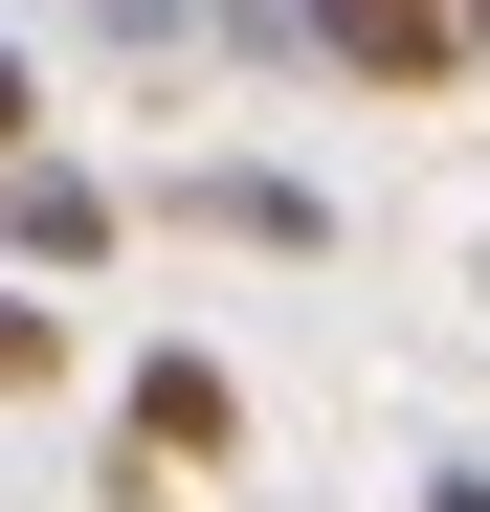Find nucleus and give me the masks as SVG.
Here are the masks:
<instances>
[{"label": "nucleus", "mask_w": 490, "mask_h": 512, "mask_svg": "<svg viewBox=\"0 0 490 512\" xmlns=\"http://www.w3.org/2000/svg\"><path fill=\"white\" fill-rule=\"evenodd\" d=\"M112 245H134V201L90 179V156H0V268L67 290V268H112Z\"/></svg>", "instance_id": "f257e3e1"}, {"label": "nucleus", "mask_w": 490, "mask_h": 512, "mask_svg": "<svg viewBox=\"0 0 490 512\" xmlns=\"http://www.w3.org/2000/svg\"><path fill=\"white\" fill-rule=\"evenodd\" d=\"M312 67H357V90H446V67H468V0H312Z\"/></svg>", "instance_id": "f03ea898"}, {"label": "nucleus", "mask_w": 490, "mask_h": 512, "mask_svg": "<svg viewBox=\"0 0 490 512\" xmlns=\"http://www.w3.org/2000/svg\"><path fill=\"white\" fill-rule=\"evenodd\" d=\"M179 223H201V245H290V268L335 245V201H312V179H268V156H201V179H179Z\"/></svg>", "instance_id": "7ed1b4c3"}, {"label": "nucleus", "mask_w": 490, "mask_h": 512, "mask_svg": "<svg viewBox=\"0 0 490 512\" xmlns=\"http://www.w3.org/2000/svg\"><path fill=\"white\" fill-rule=\"evenodd\" d=\"M245 446V379L223 357H134V468H223Z\"/></svg>", "instance_id": "20e7f679"}, {"label": "nucleus", "mask_w": 490, "mask_h": 512, "mask_svg": "<svg viewBox=\"0 0 490 512\" xmlns=\"http://www.w3.org/2000/svg\"><path fill=\"white\" fill-rule=\"evenodd\" d=\"M67 379V312H45V268H0V401H45Z\"/></svg>", "instance_id": "39448f33"}, {"label": "nucleus", "mask_w": 490, "mask_h": 512, "mask_svg": "<svg viewBox=\"0 0 490 512\" xmlns=\"http://www.w3.org/2000/svg\"><path fill=\"white\" fill-rule=\"evenodd\" d=\"M201 23H223L245 67H312V0H201Z\"/></svg>", "instance_id": "423d86ee"}, {"label": "nucleus", "mask_w": 490, "mask_h": 512, "mask_svg": "<svg viewBox=\"0 0 490 512\" xmlns=\"http://www.w3.org/2000/svg\"><path fill=\"white\" fill-rule=\"evenodd\" d=\"M67 23H112V45H179V23H201V0H67Z\"/></svg>", "instance_id": "0eeeda50"}, {"label": "nucleus", "mask_w": 490, "mask_h": 512, "mask_svg": "<svg viewBox=\"0 0 490 512\" xmlns=\"http://www.w3.org/2000/svg\"><path fill=\"white\" fill-rule=\"evenodd\" d=\"M0 156H45V67L23 45H0Z\"/></svg>", "instance_id": "6e6552de"}, {"label": "nucleus", "mask_w": 490, "mask_h": 512, "mask_svg": "<svg viewBox=\"0 0 490 512\" xmlns=\"http://www.w3.org/2000/svg\"><path fill=\"white\" fill-rule=\"evenodd\" d=\"M424 512H490V468H424Z\"/></svg>", "instance_id": "1a4fd4ad"}, {"label": "nucleus", "mask_w": 490, "mask_h": 512, "mask_svg": "<svg viewBox=\"0 0 490 512\" xmlns=\"http://www.w3.org/2000/svg\"><path fill=\"white\" fill-rule=\"evenodd\" d=\"M468 45H490V0H468Z\"/></svg>", "instance_id": "9d476101"}]
</instances>
